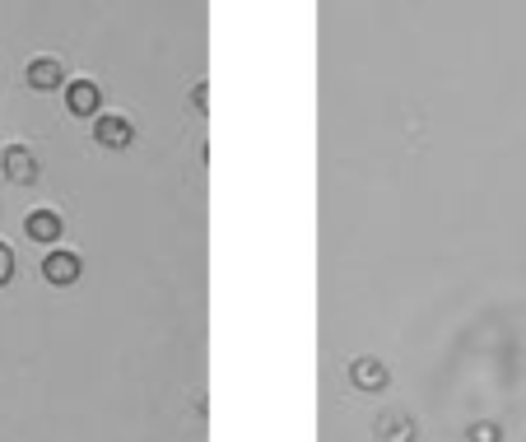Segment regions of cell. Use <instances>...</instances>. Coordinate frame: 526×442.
Wrapping results in <instances>:
<instances>
[{"mask_svg": "<svg viewBox=\"0 0 526 442\" xmlns=\"http://www.w3.org/2000/svg\"><path fill=\"white\" fill-rule=\"evenodd\" d=\"M0 173H5V182H14V187H33V182L42 177L38 149L24 145V140H10V145H0Z\"/></svg>", "mask_w": 526, "mask_h": 442, "instance_id": "cell-1", "label": "cell"}, {"mask_svg": "<svg viewBox=\"0 0 526 442\" xmlns=\"http://www.w3.org/2000/svg\"><path fill=\"white\" fill-rule=\"evenodd\" d=\"M24 84H28V89H38V94H52V89H61V84H66V61H61V56H52V52L28 56Z\"/></svg>", "mask_w": 526, "mask_h": 442, "instance_id": "cell-2", "label": "cell"}, {"mask_svg": "<svg viewBox=\"0 0 526 442\" xmlns=\"http://www.w3.org/2000/svg\"><path fill=\"white\" fill-rule=\"evenodd\" d=\"M84 275V261L80 252H70V247H56V252L42 256V280L52 284V289H70V284Z\"/></svg>", "mask_w": 526, "mask_h": 442, "instance_id": "cell-3", "label": "cell"}, {"mask_svg": "<svg viewBox=\"0 0 526 442\" xmlns=\"http://www.w3.org/2000/svg\"><path fill=\"white\" fill-rule=\"evenodd\" d=\"M94 140L103 149H131L135 145V121L122 117V112H103L94 121Z\"/></svg>", "mask_w": 526, "mask_h": 442, "instance_id": "cell-4", "label": "cell"}, {"mask_svg": "<svg viewBox=\"0 0 526 442\" xmlns=\"http://www.w3.org/2000/svg\"><path fill=\"white\" fill-rule=\"evenodd\" d=\"M419 438V424L410 410L392 405V410H382L378 415V442H415Z\"/></svg>", "mask_w": 526, "mask_h": 442, "instance_id": "cell-5", "label": "cell"}, {"mask_svg": "<svg viewBox=\"0 0 526 442\" xmlns=\"http://www.w3.org/2000/svg\"><path fill=\"white\" fill-rule=\"evenodd\" d=\"M103 103V89L94 80H66V112L70 117H94Z\"/></svg>", "mask_w": 526, "mask_h": 442, "instance_id": "cell-6", "label": "cell"}, {"mask_svg": "<svg viewBox=\"0 0 526 442\" xmlns=\"http://www.w3.org/2000/svg\"><path fill=\"white\" fill-rule=\"evenodd\" d=\"M61 228H66V219L56 215L52 205H38V210H28V219H24V233L33 242H56L61 238Z\"/></svg>", "mask_w": 526, "mask_h": 442, "instance_id": "cell-7", "label": "cell"}, {"mask_svg": "<svg viewBox=\"0 0 526 442\" xmlns=\"http://www.w3.org/2000/svg\"><path fill=\"white\" fill-rule=\"evenodd\" d=\"M350 382L359 391H382L387 382H392V373H387V363L382 359H354L350 363Z\"/></svg>", "mask_w": 526, "mask_h": 442, "instance_id": "cell-8", "label": "cell"}, {"mask_svg": "<svg viewBox=\"0 0 526 442\" xmlns=\"http://www.w3.org/2000/svg\"><path fill=\"white\" fill-rule=\"evenodd\" d=\"M466 442H503V433H499V424H471Z\"/></svg>", "mask_w": 526, "mask_h": 442, "instance_id": "cell-9", "label": "cell"}, {"mask_svg": "<svg viewBox=\"0 0 526 442\" xmlns=\"http://www.w3.org/2000/svg\"><path fill=\"white\" fill-rule=\"evenodd\" d=\"M14 275V252H10V242H0V284H10Z\"/></svg>", "mask_w": 526, "mask_h": 442, "instance_id": "cell-10", "label": "cell"}]
</instances>
